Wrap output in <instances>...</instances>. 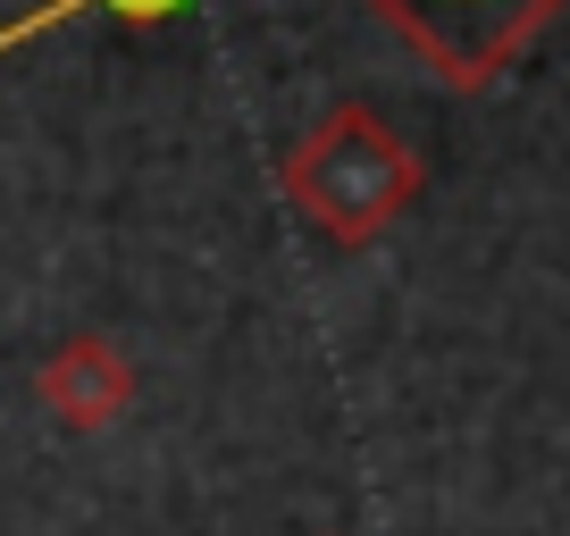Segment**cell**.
<instances>
[{
	"instance_id": "6da1fadb",
	"label": "cell",
	"mask_w": 570,
	"mask_h": 536,
	"mask_svg": "<svg viewBox=\"0 0 570 536\" xmlns=\"http://www.w3.org/2000/svg\"><path fill=\"white\" fill-rule=\"evenodd\" d=\"M285 185H294L303 218H320L344 244H370V235L420 193V160L394 143L370 109H336V118L285 160Z\"/></svg>"
},
{
	"instance_id": "3957f363",
	"label": "cell",
	"mask_w": 570,
	"mask_h": 536,
	"mask_svg": "<svg viewBox=\"0 0 570 536\" xmlns=\"http://www.w3.org/2000/svg\"><path fill=\"white\" fill-rule=\"evenodd\" d=\"M85 9H109V18H177L185 0H42V9H26V18H9L0 26V51H18V42H35V34H51V26H68V18H85Z\"/></svg>"
},
{
	"instance_id": "7a4b0ae2",
	"label": "cell",
	"mask_w": 570,
	"mask_h": 536,
	"mask_svg": "<svg viewBox=\"0 0 570 536\" xmlns=\"http://www.w3.org/2000/svg\"><path fill=\"white\" fill-rule=\"evenodd\" d=\"M377 18L445 76V85L479 92L487 76H503L570 0H370Z\"/></svg>"
}]
</instances>
